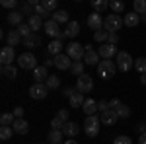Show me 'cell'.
<instances>
[{"mask_svg":"<svg viewBox=\"0 0 146 144\" xmlns=\"http://www.w3.org/2000/svg\"><path fill=\"white\" fill-rule=\"evenodd\" d=\"M117 70H119V68H117V64H115L113 60H101L100 64H98V74H100V78H103V80H111Z\"/></svg>","mask_w":146,"mask_h":144,"instance_id":"obj_1","label":"cell"},{"mask_svg":"<svg viewBox=\"0 0 146 144\" xmlns=\"http://www.w3.org/2000/svg\"><path fill=\"white\" fill-rule=\"evenodd\" d=\"M100 125H101V119H100V117H96V115L86 117V121H84V133L88 134L90 138L98 136V133H100Z\"/></svg>","mask_w":146,"mask_h":144,"instance_id":"obj_2","label":"cell"},{"mask_svg":"<svg viewBox=\"0 0 146 144\" xmlns=\"http://www.w3.org/2000/svg\"><path fill=\"white\" fill-rule=\"evenodd\" d=\"M66 55L76 62V60H84V56H86V47L84 45L76 43V41H72L70 45H66Z\"/></svg>","mask_w":146,"mask_h":144,"instance_id":"obj_3","label":"cell"},{"mask_svg":"<svg viewBox=\"0 0 146 144\" xmlns=\"http://www.w3.org/2000/svg\"><path fill=\"white\" fill-rule=\"evenodd\" d=\"M115 64H117V68H119L121 72H127V70H131V68L135 66V60H133V56L129 55V53L119 51V53H117V60H115Z\"/></svg>","mask_w":146,"mask_h":144,"instance_id":"obj_4","label":"cell"},{"mask_svg":"<svg viewBox=\"0 0 146 144\" xmlns=\"http://www.w3.org/2000/svg\"><path fill=\"white\" fill-rule=\"evenodd\" d=\"M121 25H125V23H123V20H121V16H117V14L107 16L105 22H103V27H105L107 33H117V31L121 29Z\"/></svg>","mask_w":146,"mask_h":144,"instance_id":"obj_5","label":"cell"},{"mask_svg":"<svg viewBox=\"0 0 146 144\" xmlns=\"http://www.w3.org/2000/svg\"><path fill=\"white\" fill-rule=\"evenodd\" d=\"M18 66L23 70H35L37 68V58L33 53H23L18 56Z\"/></svg>","mask_w":146,"mask_h":144,"instance_id":"obj_6","label":"cell"},{"mask_svg":"<svg viewBox=\"0 0 146 144\" xmlns=\"http://www.w3.org/2000/svg\"><path fill=\"white\" fill-rule=\"evenodd\" d=\"M43 29H45L47 35H51L53 39H58V41H62V39L66 37V35H64V31H60V29H58V23H56L55 20H49V22H45Z\"/></svg>","mask_w":146,"mask_h":144,"instance_id":"obj_7","label":"cell"},{"mask_svg":"<svg viewBox=\"0 0 146 144\" xmlns=\"http://www.w3.org/2000/svg\"><path fill=\"white\" fill-rule=\"evenodd\" d=\"M92 88H94V80H92L90 74L78 76V80H76V92H80V94H90Z\"/></svg>","mask_w":146,"mask_h":144,"instance_id":"obj_8","label":"cell"},{"mask_svg":"<svg viewBox=\"0 0 146 144\" xmlns=\"http://www.w3.org/2000/svg\"><path fill=\"white\" fill-rule=\"evenodd\" d=\"M117 53H119L117 47H115V45H109V43H103L100 47V51H98V55H100L103 60H111L113 56H117Z\"/></svg>","mask_w":146,"mask_h":144,"instance_id":"obj_9","label":"cell"},{"mask_svg":"<svg viewBox=\"0 0 146 144\" xmlns=\"http://www.w3.org/2000/svg\"><path fill=\"white\" fill-rule=\"evenodd\" d=\"M47 94H49L47 84H33V86L29 88V96H31L33 100H45Z\"/></svg>","mask_w":146,"mask_h":144,"instance_id":"obj_10","label":"cell"},{"mask_svg":"<svg viewBox=\"0 0 146 144\" xmlns=\"http://www.w3.org/2000/svg\"><path fill=\"white\" fill-rule=\"evenodd\" d=\"M103 18H101L100 12H92L90 16H88V25H90L94 31H100V29H103Z\"/></svg>","mask_w":146,"mask_h":144,"instance_id":"obj_11","label":"cell"},{"mask_svg":"<svg viewBox=\"0 0 146 144\" xmlns=\"http://www.w3.org/2000/svg\"><path fill=\"white\" fill-rule=\"evenodd\" d=\"M14 58H16L14 47H4L2 53H0V62H2V66H10L12 62H14Z\"/></svg>","mask_w":146,"mask_h":144,"instance_id":"obj_12","label":"cell"},{"mask_svg":"<svg viewBox=\"0 0 146 144\" xmlns=\"http://www.w3.org/2000/svg\"><path fill=\"white\" fill-rule=\"evenodd\" d=\"M55 66L58 70H70L72 68V58L68 55H58L55 56Z\"/></svg>","mask_w":146,"mask_h":144,"instance_id":"obj_13","label":"cell"},{"mask_svg":"<svg viewBox=\"0 0 146 144\" xmlns=\"http://www.w3.org/2000/svg\"><path fill=\"white\" fill-rule=\"evenodd\" d=\"M100 119H101V125H107V127H111V125H115V123H117L119 115H117V111L107 109V111H103V113H101Z\"/></svg>","mask_w":146,"mask_h":144,"instance_id":"obj_14","label":"cell"},{"mask_svg":"<svg viewBox=\"0 0 146 144\" xmlns=\"http://www.w3.org/2000/svg\"><path fill=\"white\" fill-rule=\"evenodd\" d=\"M33 78H35V84H43V82H47V78H49V70H47V66H37L33 70Z\"/></svg>","mask_w":146,"mask_h":144,"instance_id":"obj_15","label":"cell"},{"mask_svg":"<svg viewBox=\"0 0 146 144\" xmlns=\"http://www.w3.org/2000/svg\"><path fill=\"white\" fill-rule=\"evenodd\" d=\"M6 41H8V47H16V45L23 43V37L20 35V31H18V29H12L10 33L6 35Z\"/></svg>","mask_w":146,"mask_h":144,"instance_id":"obj_16","label":"cell"},{"mask_svg":"<svg viewBox=\"0 0 146 144\" xmlns=\"http://www.w3.org/2000/svg\"><path fill=\"white\" fill-rule=\"evenodd\" d=\"M82 111L90 117V115H96V111H100L98 109V101L96 100H92V98H88V100L84 101V105H82Z\"/></svg>","mask_w":146,"mask_h":144,"instance_id":"obj_17","label":"cell"},{"mask_svg":"<svg viewBox=\"0 0 146 144\" xmlns=\"http://www.w3.org/2000/svg\"><path fill=\"white\" fill-rule=\"evenodd\" d=\"M138 22H140V16L136 12H129V14H125V18H123V23L127 27H136Z\"/></svg>","mask_w":146,"mask_h":144,"instance_id":"obj_18","label":"cell"},{"mask_svg":"<svg viewBox=\"0 0 146 144\" xmlns=\"http://www.w3.org/2000/svg\"><path fill=\"white\" fill-rule=\"evenodd\" d=\"M12 129H14V133H16V134H25L27 131H29V125H27L25 119H16L14 125H12Z\"/></svg>","mask_w":146,"mask_h":144,"instance_id":"obj_19","label":"cell"},{"mask_svg":"<svg viewBox=\"0 0 146 144\" xmlns=\"http://www.w3.org/2000/svg\"><path fill=\"white\" fill-rule=\"evenodd\" d=\"M101 56L96 53V51H92V49H86V56H84V64H100L101 60H100Z\"/></svg>","mask_w":146,"mask_h":144,"instance_id":"obj_20","label":"cell"},{"mask_svg":"<svg viewBox=\"0 0 146 144\" xmlns=\"http://www.w3.org/2000/svg\"><path fill=\"white\" fill-rule=\"evenodd\" d=\"M62 133L66 134V136H70V138H74V136L80 133V127L76 125V123L68 121V123H64V127H62Z\"/></svg>","mask_w":146,"mask_h":144,"instance_id":"obj_21","label":"cell"},{"mask_svg":"<svg viewBox=\"0 0 146 144\" xmlns=\"http://www.w3.org/2000/svg\"><path fill=\"white\" fill-rule=\"evenodd\" d=\"M68 101H70V107H82L84 105V101H86V98H84V94H80V92H74L70 98H68Z\"/></svg>","mask_w":146,"mask_h":144,"instance_id":"obj_22","label":"cell"},{"mask_svg":"<svg viewBox=\"0 0 146 144\" xmlns=\"http://www.w3.org/2000/svg\"><path fill=\"white\" fill-rule=\"evenodd\" d=\"M78 33H80V23L78 22H68L66 23V29H64V35L70 37V39H74Z\"/></svg>","mask_w":146,"mask_h":144,"instance_id":"obj_23","label":"cell"},{"mask_svg":"<svg viewBox=\"0 0 146 144\" xmlns=\"http://www.w3.org/2000/svg\"><path fill=\"white\" fill-rule=\"evenodd\" d=\"M47 51H49V55H55V56L62 55V53H60V51H62V43H60L58 39H53L51 43L47 45Z\"/></svg>","mask_w":146,"mask_h":144,"instance_id":"obj_24","label":"cell"},{"mask_svg":"<svg viewBox=\"0 0 146 144\" xmlns=\"http://www.w3.org/2000/svg\"><path fill=\"white\" fill-rule=\"evenodd\" d=\"M22 18H23V14L22 12H10V14H8V18H6V20H8V23H12V25H16V27H18V25H22Z\"/></svg>","mask_w":146,"mask_h":144,"instance_id":"obj_25","label":"cell"},{"mask_svg":"<svg viewBox=\"0 0 146 144\" xmlns=\"http://www.w3.org/2000/svg\"><path fill=\"white\" fill-rule=\"evenodd\" d=\"M27 23H29V27H31V31H39V29H41V27H43V25H45V23L41 22V18H39V16H29V20H27Z\"/></svg>","mask_w":146,"mask_h":144,"instance_id":"obj_26","label":"cell"},{"mask_svg":"<svg viewBox=\"0 0 146 144\" xmlns=\"http://www.w3.org/2000/svg\"><path fill=\"white\" fill-rule=\"evenodd\" d=\"M62 131H51L49 133V142L51 144H64V140H62Z\"/></svg>","mask_w":146,"mask_h":144,"instance_id":"obj_27","label":"cell"},{"mask_svg":"<svg viewBox=\"0 0 146 144\" xmlns=\"http://www.w3.org/2000/svg\"><path fill=\"white\" fill-rule=\"evenodd\" d=\"M51 20H55L56 23H68V12L66 10H56Z\"/></svg>","mask_w":146,"mask_h":144,"instance_id":"obj_28","label":"cell"},{"mask_svg":"<svg viewBox=\"0 0 146 144\" xmlns=\"http://www.w3.org/2000/svg\"><path fill=\"white\" fill-rule=\"evenodd\" d=\"M109 4H111V2H107V0H92V8H94V12L107 10V8H109Z\"/></svg>","mask_w":146,"mask_h":144,"instance_id":"obj_29","label":"cell"},{"mask_svg":"<svg viewBox=\"0 0 146 144\" xmlns=\"http://www.w3.org/2000/svg\"><path fill=\"white\" fill-rule=\"evenodd\" d=\"M37 45H39V37H37L35 33H31L29 37L23 39V47H27V49H35Z\"/></svg>","mask_w":146,"mask_h":144,"instance_id":"obj_30","label":"cell"},{"mask_svg":"<svg viewBox=\"0 0 146 144\" xmlns=\"http://www.w3.org/2000/svg\"><path fill=\"white\" fill-rule=\"evenodd\" d=\"M2 76H6V78H10V80H14V78L18 76V68L16 66H2Z\"/></svg>","mask_w":146,"mask_h":144,"instance_id":"obj_31","label":"cell"},{"mask_svg":"<svg viewBox=\"0 0 146 144\" xmlns=\"http://www.w3.org/2000/svg\"><path fill=\"white\" fill-rule=\"evenodd\" d=\"M14 121H16L14 113H2V117H0V123H2V127H10V125H14Z\"/></svg>","mask_w":146,"mask_h":144,"instance_id":"obj_32","label":"cell"},{"mask_svg":"<svg viewBox=\"0 0 146 144\" xmlns=\"http://www.w3.org/2000/svg\"><path fill=\"white\" fill-rule=\"evenodd\" d=\"M84 62H80V60H76V62H72V68H70V72L74 74V76H82L84 74Z\"/></svg>","mask_w":146,"mask_h":144,"instance_id":"obj_33","label":"cell"},{"mask_svg":"<svg viewBox=\"0 0 146 144\" xmlns=\"http://www.w3.org/2000/svg\"><path fill=\"white\" fill-rule=\"evenodd\" d=\"M133 8H135L136 14H142L144 16L146 14V0H135L133 2Z\"/></svg>","mask_w":146,"mask_h":144,"instance_id":"obj_34","label":"cell"},{"mask_svg":"<svg viewBox=\"0 0 146 144\" xmlns=\"http://www.w3.org/2000/svg\"><path fill=\"white\" fill-rule=\"evenodd\" d=\"M117 115H119L121 119H127V117H131V107H129V105H125V103H121V105L117 107Z\"/></svg>","mask_w":146,"mask_h":144,"instance_id":"obj_35","label":"cell"},{"mask_svg":"<svg viewBox=\"0 0 146 144\" xmlns=\"http://www.w3.org/2000/svg\"><path fill=\"white\" fill-rule=\"evenodd\" d=\"M45 84H47V88H49V90H56L58 86H60V78H58V76H49Z\"/></svg>","mask_w":146,"mask_h":144,"instance_id":"obj_36","label":"cell"},{"mask_svg":"<svg viewBox=\"0 0 146 144\" xmlns=\"http://www.w3.org/2000/svg\"><path fill=\"white\" fill-rule=\"evenodd\" d=\"M135 68L140 72V74H146V58L144 56H138L135 60Z\"/></svg>","mask_w":146,"mask_h":144,"instance_id":"obj_37","label":"cell"},{"mask_svg":"<svg viewBox=\"0 0 146 144\" xmlns=\"http://www.w3.org/2000/svg\"><path fill=\"white\" fill-rule=\"evenodd\" d=\"M16 29L20 31V35H22L23 39H25V37H29V35L33 33V31H31V27H29V23H22V25H18Z\"/></svg>","mask_w":146,"mask_h":144,"instance_id":"obj_38","label":"cell"},{"mask_svg":"<svg viewBox=\"0 0 146 144\" xmlns=\"http://www.w3.org/2000/svg\"><path fill=\"white\" fill-rule=\"evenodd\" d=\"M41 6H45L47 10L53 12V14L58 10V4H56V0H43V2H41Z\"/></svg>","mask_w":146,"mask_h":144,"instance_id":"obj_39","label":"cell"},{"mask_svg":"<svg viewBox=\"0 0 146 144\" xmlns=\"http://www.w3.org/2000/svg\"><path fill=\"white\" fill-rule=\"evenodd\" d=\"M107 37H109V33H107L105 29H100V31H96V33H94V39H96L98 43H105V41H107Z\"/></svg>","mask_w":146,"mask_h":144,"instance_id":"obj_40","label":"cell"},{"mask_svg":"<svg viewBox=\"0 0 146 144\" xmlns=\"http://www.w3.org/2000/svg\"><path fill=\"white\" fill-rule=\"evenodd\" d=\"M35 16H39V18H47V16H53V12H49L45 6H35Z\"/></svg>","mask_w":146,"mask_h":144,"instance_id":"obj_41","label":"cell"},{"mask_svg":"<svg viewBox=\"0 0 146 144\" xmlns=\"http://www.w3.org/2000/svg\"><path fill=\"white\" fill-rule=\"evenodd\" d=\"M109 8H111L115 14H119V12L125 10V2H121V0H113L111 4H109Z\"/></svg>","mask_w":146,"mask_h":144,"instance_id":"obj_42","label":"cell"},{"mask_svg":"<svg viewBox=\"0 0 146 144\" xmlns=\"http://www.w3.org/2000/svg\"><path fill=\"white\" fill-rule=\"evenodd\" d=\"M12 133H14L12 127H2V129H0V138H2V140H8L12 136Z\"/></svg>","mask_w":146,"mask_h":144,"instance_id":"obj_43","label":"cell"},{"mask_svg":"<svg viewBox=\"0 0 146 144\" xmlns=\"http://www.w3.org/2000/svg\"><path fill=\"white\" fill-rule=\"evenodd\" d=\"M113 144H133V140H131V136L121 134V136H117V138L113 140Z\"/></svg>","mask_w":146,"mask_h":144,"instance_id":"obj_44","label":"cell"},{"mask_svg":"<svg viewBox=\"0 0 146 144\" xmlns=\"http://www.w3.org/2000/svg\"><path fill=\"white\" fill-rule=\"evenodd\" d=\"M62 127H64V123L60 121V119H58V117H55V119H53V121H51V131H60V129H62Z\"/></svg>","mask_w":146,"mask_h":144,"instance_id":"obj_45","label":"cell"},{"mask_svg":"<svg viewBox=\"0 0 146 144\" xmlns=\"http://www.w3.org/2000/svg\"><path fill=\"white\" fill-rule=\"evenodd\" d=\"M2 6H4V8H10V10L14 12V8L18 6V0H2Z\"/></svg>","mask_w":146,"mask_h":144,"instance_id":"obj_46","label":"cell"},{"mask_svg":"<svg viewBox=\"0 0 146 144\" xmlns=\"http://www.w3.org/2000/svg\"><path fill=\"white\" fill-rule=\"evenodd\" d=\"M56 117H58V119H60L62 123H68V109H58Z\"/></svg>","mask_w":146,"mask_h":144,"instance_id":"obj_47","label":"cell"},{"mask_svg":"<svg viewBox=\"0 0 146 144\" xmlns=\"http://www.w3.org/2000/svg\"><path fill=\"white\" fill-rule=\"evenodd\" d=\"M98 109L103 113V111H107L109 109V101H105V100H101V101H98Z\"/></svg>","mask_w":146,"mask_h":144,"instance_id":"obj_48","label":"cell"},{"mask_svg":"<svg viewBox=\"0 0 146 144\" xmlns=\"http://www.w3.org/2000/svg\"><path fill=\"white\" fill-rule=\"evenodd\" d=\"M117 41H119V35H117V33H109L107 43H109V45H117Z\"/></svg>","mask_w":146,"mask_h":144,"instance_id":"obj_49","label":"cell"},{"mask_svg":"<svg viewBox=\"0 0 146 144\" xmlns=\"http://www.w3.org/2000/svg\"><path fill=\"white\" fill-rule=\"evenodd\" d=\"M12 113H14V117H16V119H23V107H16Z\"/></svg>","mask_w":146,"mask_h":144,"instance_id":"obj_50","label":"cell"},{"mask_svg":"<svg viewBox=\"0 0 146 144\" xmlns=\"http://www.w3.org/2000/svg\"><path fill=\"white\" fill-rule=\"evenodd\" d=\"M119 105H121V101H119V100H111V101H109V109H113V111H117Z\"/></svg>","mask_w":146,"mask_h":144,"instance_id":"obj_51","label":"cell"},{"mask_svg":"<svg viewBox=\"0 0 146 144\" xmlns=\"http://www.w3.org/2000/svg\"><path fill=\"white\" fill-rule=\"evenodd\" d=\"M136 131H138V134L146 133V123H140V125H136Z\"/></svg>","mask_w":146,"mask_h":144,"instance_id":"obj_52","label":"cell"},{"mask_svg":"<svg viewBox=\"0 0 146 144\" xmlns=\"http://www.w3.org/2000/svg\"><path fill=\"white\" fill-rule=\"evenodd\" d=\"M138 144H146V133H142L138 136Z\"/></svg>","mask_w":146,"mask_h":144,"instance_id":"obj_53","label":"cell"},{"mask_svg":"<svg viewBox=\"0 0 146 144\" xmlns=\"http://www.w3.org/2000/svg\"><path fill=\"white\" fill-rule=\"evenodd\" d=\"M72 94H74V92H72V88H66L64 92H62V96H66V98H70Z\"/></svg>","mask_w":146,"mask_h":144,"instance_id":"obj_54","label":"cell"},{"mask_svg":"<svg viewBox=\"0 0 146 144\" xmlns=\"http://www.w3.org/2000/svg\"><path fill=\"white\" fill-rule=\"evenodd\" d=\"M53 64H55V60H51V58H47V60H45V64H43V66H47V68H49V66H53Z\"/></svg>","mask_w":146,"mask_h":144,"instance_id":"obj_55","label":"cell"},{"mask_svg":"<svg viewBox=\"0 0 146 144\" xmlns=\"http://www.w3.org/2000/svg\"><path fill=\"white\" fill-rule=\"evenodd\" d=\"M140 84L146 86V74H140Z\"/></svg>","mask_w":146,"mask_h":144,"instance_id":"obj_56","label":"cell"},{"mask_svg":"<svg viewBox=\"0 0 146 144\" xmlns=\"http://www.w3.org/2000/svg\"><path fill=\"white\" fill-rule=\"evenodd\" d=\"M64 144H78V142H76L74 138H70V140H64Z\"/></svg>","mask_w":146,"mask_h":144,"instance_id":"obj_57","label":"cell"},{"mask_svg":"<svg viewBox=\"0 0 146 144\" xmlns=\"http://www.w3.org/2000/svg\"><path fill=\"white\" fill-rule=\"evenodd\" d=\"M140 20H142V22H146V14H144V16H142V18H140Z\"/></svg>","mask_w":146,"mask_h":144,"instance_id":"obj_58","label":"cell"}]
</instances>
